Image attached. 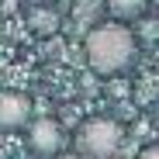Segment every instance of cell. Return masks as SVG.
<instances>
[{
  "label": "cell",
  "mask_w": 159,
  "mask_h": 159,
  "mask_svg": "<svg viewBox=\"0 0 159 159\" xmlns=\"http://www.w3.org/2000/svg\"><path fill=\"white\" fill-rule=\"evenodd\" d=\"M31 7H38V4H56V0H28Z\"/></svg>",
  "instance_id": "9"
},
{
  "label": "cell",
  "mask_w": 159,
  "mask_h": 159,
  "mask_svg": "<svg viewBox=\"0 0 159 159\" xmlns=\"http://www.w3.org/2000/svg\"><path fill=\"white\" fill-rule=\"evenodd\" d=\"M52 159H80V156H73V152H56Z\"/></svg>",
  "instance_id": "8"
},
{
  "label": "cell",
  "mask_w": 159,
  "mask_h": 159,
  "mask_svg": "<svg viewBox=\"0 0 159 159\" xmlns=\"http://www.w3.org/2000/svg\"><path fill=\"white\" fill-rule=\"evenodd\" d=\"M28 149L42 159H52L56 152H62V128L52 118L28 121Z\"/></svg>",
  "instance_id": "3"
},
{
  "label": "cell",
  "mask_w": 159,
  "mask_h": 159,
  "mask_svg": "<svg viewBox=\"0 0 159 159\" xmlns=\"http://www.w3.org/2000/svg\"><path fill=\"white\" fill-rule=\"evenodd\" d=\"M28 28H31L35 35L48 38V35L59 31V14L52 11V4H38V7H31V14H28Z\"/></svg>",
  "instance_id": "5"
},
{
  "label": "cell",
  "mask_w": 159,
  "mask_h": 159,
  "mask_svg": "<svg viewBox=\"0 0 159 159\" xmlns=\"http://www.w3.org/2000/svg\"><path fill=\"white\" fill-rule=\"evenodd\" d=\"M139 56V38L125 21H107L97 24L87 35V62L100 76H118L125 73Z\"/></svg>",
  "instance_id": "1"
},
{
  "label": "cell",
  "mask_w": 159,
  "mask_h": 159,
  "mask_svg": "<svg viewBox=\"0 0 159 159\" xmlns=\"http://www.w3.org/2000/svg\"><path fill=\"white\" fill-rule=\"evenodd\" d=\"M139 159H159V145H145L139 152Z\"/></svg>",
  "instance_id": "7"
},
{
  "label": "cell",
  "mask_w": 159,
  "mask_h": 159,
  "mask_svg": "<svg viewBox=\"0 0 159 159\" xmlns=\"http://www.w3.org/2000/svg\"><path fill=\"white\" fill-rule=\"evenodd\" d=\"M76 145L90 159H107L121 145V128L111 118H87L80 125V131H76Z\"/></svg>",
  "instance_id": "2"
},
{
  "label": "cell",
  "mask_w": 159,
  "mask_h": 159,
  "mask_svg": "<svg viewBox=\"0 0 159 159\" xmlns=\"http://www.w3.org/2000/svg\"><path fill=\"white\" fill-rule=\"evenodd\" d=\"M104 7L114 14V21H135L145 11V0H104Z\"/></svg>",
  "instance_id": "6"
},
{
  "label": "cell",
  "mask_w": 159,
  "mask_h": 159,
  "mask_svg": "<svg viewBox=\"0 0 159 159\" xmlns=\"http://www.w3.org/2000/svg\"><path fill=\"white\" fill-rule=\"evenodd\" d=\"M31 121V100L21 90H0V128L4 131H21Z\"/></svg>",
  "instance_id": "4"
}]
</instances>
